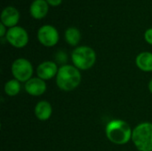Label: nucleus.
<instances>
[{"mask_svg":"<svg viewBox=\"0 0 152 151\" xmlns=\"http://www.w3.org/2000/svg\"><path fill=\"white\" fill-rule=\"evenodd\" d=\"M71 61L79 70L90 69L96 62V53L90 46L76 47L71 53Z\"/></svg>","mask_w":152,"mask_h":151,"instance_id":"4","label":"nucleus"},{"mask_svg":"<svg viewBox=\"0 0 152 151\" xmlns=\"http://www.w3.org/2000/svg\"><path fill=\"white\" fill-rule=\"evenodd\" d=\"M6 33H7L6 27L3 23H0V37L3 38L4 36H6Z\"/></svg>","mask_w":152,"mask_h":151,"instance_id":"19","label":"nucleus"},{"mask_svg":"<svg viewBox=\"0 0 152 151\" xmlns=\"http://www.w3.org/2000/svg\"><path fill=\"white\" fill-rule=\"evenodd\" d=\"M5 39L13 47L23 48L28 43V34L25 28L15 26L7 30Z\"/></svg>","mask_w":152,"mask_h":151,"instance_id":"6","label":"nucleus"},{"mask_svg":"<svg viewBox=\"0 0 152 151\" xmlns=\"http://www.w3.org/2000/svg\"><path fill=\"white\" fill-rule=\"evenodd\" d=\"M107 139L116 145H126L132 141L133 129L130 125L122 119H113L105 127Z\"/></svg>","mask_w":152,"mask_h":151,"instance_id":"1","label":"nucleus"},{"mask_svg":"<svg viewBox=\"0 0 152 151\" xmlns=\"http://www.w3.org/2000/svg\"><path fill=\"white\" fill-rule=\"evenodd\" d=\"M11 72L14 79L25 84L33 77L34 69L28 60L25 58H18L12 63Z\"/></svg>","mask_w":152,"mask_h":151,"instance_id":"5","label":"nucleus"},{"mask_svg":"<svg viewBox=\"0 0 152 151\" xmlns=\"http://www.w3.org/2000/svg\"><path fill=\"white\" fill-rule=\"evenodd\" d=\"M59 32L52 25H44L37 31V39L45 47H53L59 42Z\"/></svg>","mask_w":152,"mask_h":151,"instance_id":"7","label":"nucleus"},{"mask_svg":"<svg viewBox=\"0 0 152 151\" xmlns=\"http://www.w3.org/2000/svg\"><path fill=\"white\" fill-rule=\"evenodd\" d=\"M46 83L45 80L38 77H32L27 81L24 85V89L28 95L38 97L43 95L46 92Z\"/></svg>","mask_w":152,"mask_h":151,"instance_id":"9","label":"nucleus"},{"mask_svg":"<svg viewBox=\"0 0 152 151\" xmlns=\"http://www.w3.org/2000/svg\"><path fill=\"white\" fill-rule=\"evenodd\" d=\"M144 39H145V41L149 44H151L152 45V28H148L145 31V33H144Z\"/></svg>","mask_w":152,"mask_h":151,"instance_id":"17","label":"nucleus"},{"mask_svg":"<svg viewBox=\"0 0 152 151\" xmlns=\"http://www.w3.org/2000/svg\"><path fill=\"white\" fill-rule=\"evenodd\" d=\"M64 37H65L66 42L69 45L76 46L80 42L81 34H80V31L78 30V28H77L75 27H70V28L66 29L65 34H64Z\"/></svg>","mask_w":152,"mask_h":151,"instance_id":"14","label":"nucleus"},{"mask_svg":"<svg viewBox=\"0 0 152 151\" xmlns=\"http://www.w3.org/2000/svg\"><path fill=\"white\" fill-rule=\"evenodd\" d=\"M20 20V12L13 6L5 7L1 13V23L6 28H12L17 25Z\"/></svg>","mask_w":152,"mask_h":151,"instance_id":"10","label":"nucleus"},{"mask_svg":"<svg viewBox=\"0 0 152 151\" xmlns=\"http://www.w3.org/2000/svg\"><path fill=\"white\" fill-rule=\"evenodd\" d=\"M148 88H149V91L152 93V78L150 80L149 82V85H148Z\"/></svg>","mask_w":152,"mask_h":151,"instance_id":"20","label":"nucleus"},{"mask_svg":"<svg viewBox=\"0 0 152 151\" xmlns=\"http://www.w3.org/2000/svg\"><path fill=\"white\" fill-rule=\"evenodd\" d=\"M82 75L80 70L74 65H61L59 68L55 77L56 85L59 89L64 92H70L77 88L81 83Z\"/></svg>","mask_w":152,"mask_h":151,"instance_id":"2","label":"nucleus"},{"mask_svg":"<svg viewBox=\"0 0 152 151\" xmlns=\"http://www.w3.org/2000/svg\"><path fill=\"white\" fill-rule=\"evenodd\" d=\"M34 114L36 117L40 121L48 120L53 114V108L51 103L47 101H38L35 106Z\"/></svg>","mask_w":152,"mask_h":151,"instance_id":"11","label":"nucleus"},{"mask_svg":"<svg viewBox=\"0 0 152 151\" xmlns=\"http://www.w3.org/2000/svg\"><path fill=\"white\" fill-rule=\"evenodd\" d=\"M20 89H21L20 82L14 78L7 81L4 85V93L10 97H14V96L18 95L20 92Z\"/></svg>","mask_w":152,"mask_h":151,"instance_id":"15","label":"nucleus"},{"mask_svg":"<svg viewBox=\"0 0 152 151\" xmlns=\"http://www.w3.org/2000/svg\"><path fill=\"white\" fill-rule=\"evenodd\" d=\"M47 4L51 6H58L61 4L62 0H45Z\"/></svg>","mask_w":152,"mask_h":151,"instance_id":"18","label":"nucleus"},{"mask_svg":"<svg viewBox=\"0 0 152 151\" xmlns=\"http://www.w3.org/2000/svg\"><path fill=\"white\" fill-rule=\"evenodd\" d=\"M67 54L63 52H59L58 53H56V61L58 63H61L62 65H65L64 63L67 61Z\"/></svg>","mask_w":152,"mask_h":151,"instance_id":"16","label":"nucleus"},{"mask_svg":"<svg viewBox=\"0 0 152 151\" xmlns=\"http://www.w3.org/2000/svg\"><path fill=\"white\" fill-rule=\"evenodd\" d=\"M49 4L45 0H34L29 7L30 15L36 20H41L46 16Z\"/></svg>","mask_w":152,"mask_h":151,"instance_id":"12","label":"nucleus"},{"mask_svg":"<svg viewBox=\"0 0 152 151\" xmlns=\"http://www.w3.org/2000/svg\"><path fill=\"white\" fill-rule=\"evenodd\" d=\"M132 142L139 151H152V123L143 122L133 129Z\"/></svg>","mask_w":152,"mask_h":151,"instance_id":"3","label":"nucleus"},{"mask_svg":"<svg viewBox=\"0 0 152 151\" xmlns=\"http://www.w3.org/2000/svg\"><path fill=\"white\" fill-rule=\"evenodd\" d=\"M59 68L56 62L52 61H45L40 63L37 68V75L39 78L47 81L56 77Z\"/></svg>","mask_w":152,"mask_h":151,"instance_id":"8","label":"nucleus"},{"mask_svg":"<svg viewBox=\"0 0 152 151\" xmlns=\"http://www.w3.org/2000/svg\"><path fill=\"white\" fill-rule=\"evenodd\" d=\"M135 64L142 71L152 72V53H140L135 58Z\"/></svg>","mask_w":152,"mask_h":151,"instance_id":"13","label":"nucleus"}]
</instances>
